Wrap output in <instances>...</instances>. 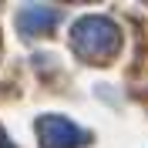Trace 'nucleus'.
<instances>
[{
    "instance_id": "7ed1b4c3",
    "label": "nucleus",
    "mask_w": 148,
    "mask_h": 148,
    "mask_svg": "<svg viewBox=\"0 0 148 148\" xmlns=\"http://www.w3.org/2000/svg\"><path fill=\"white\" fill-rule=\"evenodd\" d=\"M57 24V10L54 7H37V3H30V7H24L17 14V27L24 37H37V34H51Z\"/></svg>"
},
{
    "instance_id": "f03ea898",
    "label": "nucleus",
    "mask_w": 148,
    "mask_h": 148,
    "mask_svg": "<svg viewBox=\"0 0 148 148\" xmlns=\"http://www.w3.org/2000/svg\"><path fill=\"white\" fill-rule=\"evenodd\" d=\"M37 138L44 148H77L84 145V131L64 114H40L37 118Z\"/></svg>"
},
{
    "instance_id": "20e7f679",
    "label": "nucleus",
    "mask_w": 148,
    "mask_h": 148,
    "mask_svg": "<svg viewBox=\"0 0 148 148\" xmlns=\"http://www.w3.org/2000/svg\"><path fill=\"white\" fill-rule=\"evenodd\" d=\"M0 148H17V145H14V141L7 138V131H3V128H0Z\"/></svg>"
},
{
    "instance_id": "f257e3e1",
    "label": "nucleus",
    "mask_w": 148,
    "mask_h": 148,
    "mask_svg": "<svg viewBox=\"0 0 148 148\" xmlns=\"http://www.w3.org/2000/svg\"><path fill=\"white\" fill-rule=\"evenodd\" d=\"M71 44L74 51L88 61H98V64H108L111 57L121 51V30L111 17L101 14H88V17L74 20L71 27Z\"/></svg>"
}]
</instances>
